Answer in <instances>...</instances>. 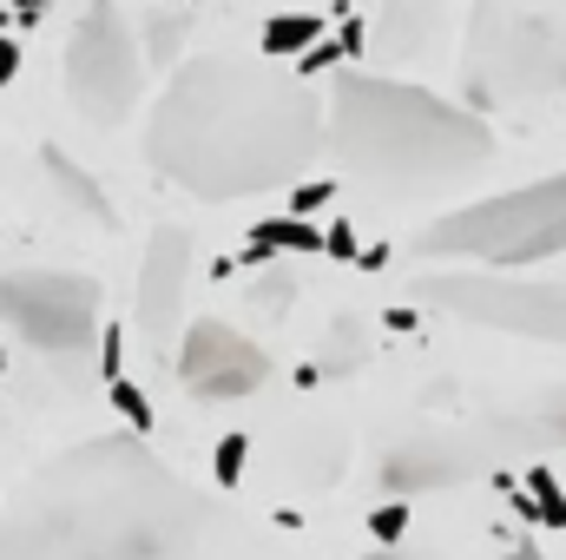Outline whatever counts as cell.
Masks as SVG:
<instances>
[{
  "label": "cell",
  "mask_w": 566,
  "mask_h": 560,
  "mask_svg": "<svg viewBox=\"0 0 566 560\" xmlns=\"http://www.w3.org/2000/svg\"><path fill=\"white\" fill-rule=\"evenodd\" d=\"M13 7H20V13H40V7H46V0H13Z\"/></svg>",
  "instance_id": "26"
},
{
  "label": "cell",
  "mask_w": 566,
  "mask_h": 560,
  "mask_svg": "<svg viewBox=\"0 0 566 560\" xmlns=\"http://www.w3.org/2000/svg\"><path fill=\"white\" fill-rule=\"evenodd\" d=\"M316 40H323V20H310V13H277V20L264 27V53H271V66H277L283 53H296V60H303Z\"/></svg>",
  "instance_id": "14"
},
{
  "label": "cell",
  "mask_w": 566,
  "mask_h": 560,
  "mask_svg": "<svg viewBox=\"0 0 566 560\" xmlns=\"http://www.w3.org/2000/svg\"><path fill=\"white\" fill-rule=\"evenodd\" d=\"M40 158H46V178H53V191H60V198H66V205H73L86 225L113 231V205H106V191H99V185H93V178H86V172H80V165L60 152V145H46Z\"/></svg>",
  "instance_id": "12"
},
{
  "label": "cell",
  "mask_w": 566,
  "mask_h": 560,
  "mask_svg": "<svg viewBox=\"0 0 566 560\" xmlns=\"http://www.w3.org/2000/svg\"><path fill=\"white\" fill-rule=\"evenodd\" d=\"M258 245H283V251H323V238L303 225V218H283V225H264Z\"/></svg>",
  "instance_id": "17"
},
{
  "label": "cell",
  "mask_w": 566,
  "mask_h": 560,
  "mask_svg": "<svg viewBox=\"0 0 566 560\" xmlns=\"http://www.w3.org/2000/svg\"><path fill=\"white\" fill-rule=\"evenodd\" d=\"M178 383L198 403H244V396H258L271 383V356L251 336H238L231 323L198 317L185 330V350H178Z\"/></svg>",
  "instance_id": "10"
},
{
  "label": "cell",
  "mask_w": 566,
  "mask_h": 560,
  "mask_svg": "<svg viewBox=\"0 0 566 560\" xmlns=\"http://www.w3.org/2000/svg\"><path fill=\"white\" fill-rule=\"evenodd\" d=\"M0 323L40 356H66L99 330V283L80 271H7Z\"/></svg>",
  "instance_id": "9"
},
{
  "label": "cell",
  "mask_w": 566,
  "mask_h": 560,
  "mask_svg": "<svg viewBox=\"0 0 566 560\" xmlns=\"http://www.w3.org/2000/svg\"><path fill=\"white\" fill-rule=\"evenodd\" d=\"M566 251V172L461 205L422 231V258H474V265H534Z\"/></svg>",
  "instance_id": "6"
},
{
  "label": "cell",
  "mask_w": 566,
  "mask_h": 560,
  "mask_svg": "<svg viewBox=\"0 0 566 560\" xmlns=\"http://www.w3.org/2000/svg\"><path fill=\"white\" fill-rule=\"evenodd\" d=\"M106 390H113V409L126 416V428H133V435H145V428H151V403H145V390H133L126 376H119V383H106Z\"/></svg>",
  "instance_id": "18"
},
{
  "label": "cell",
  "mask_w": 566,
  "mask_h": 560,
  "mask_svg": "<svg viewBox=\"0 0 566 560\" xmlns=\"http://www.w3.org/2000/svg\"><path fill=\"white\" fill-rule=\"evenodd\" d=\"M185 27H191V20H185V7H178V13H158V20H151V27H145V60H171V46H185Z\"/></svg>",
  "instance_id": "15"
},
{
  "label": "cell",
  "mask_w": 566,
  "mask_h": 560,
  "mask_svg": "<svg viewBox=\"0 0 566 560\" xmlns=\"http://www.w3.org/2000/svg\"><path fill=\"white\" fill-rule=\"evenodd\" d=\"M323 145V100L271 60L198 53L171 73L145 120V158L191 198H258Z\"/></svg>",
  "instance_id": "2"
},
{
  "label": "cell",
  "mask_w": 566,
  "mask_h": 560,
  "mask_svg": "<svg viewBox=\"0 0 566 560\" xmlns=\"http://www.w3.org/2000/svg\"><path fill=\"white\" fill-rule=\"evenodd\" d=\"M461 86L474 106L566 100V0H474Z\"/></svg>",
  "instance_id": "4"
},
{
  "label": "cell",
  "mask_w": 566,
  "mask_h": 560,
  "mask_svg": "<svg viewBox=\"0 0 566 560\" xmlns=\"http://www.w3.org/2000/svg\"><path fill=\"white\" fill-rule=\"evenodd\" d=\"M13 73H20V40H7V33H0V86H7Z\"/></svg>",
  "instance_id": "24"
},
{
  "label": "cell",
  "mask_w": 566,
  "mask_h": 560,
  "mask_svg": "<svg viewBox=\"0 0 566 560\" xmlns=\"http://www.w3.org/2000/svg\"><path fill=\"white\" fill-rule=\"evenodd\" d=\"M382 27H389V40H396L409 60H422V46L434 40V27H441V7H434V0H389V7H382Z\"/></svg>",
  "instance_id": "13"
},
{
  "label": "cell",
  "mask_w": 566,
  "mask_h": 560,
  "mask_svg": "<svg viewBox=\"0 0 566 560\" xmlns=\"http://www.w3.org/2000/svg\"><path fill=\"white\" fill-rule=\"evenodd\" d=\"M119 363H126V336H119V323H113V330H106V363H99V370H106V383H119V376H126Z\"/></svg>",
  "instance_id": "22"
},
{
  "label": "cell",
  "mask_w": 566,
  "mask_h": 560,
  "mask_svg": "<svg viewBox=\"0 0 566 560\" xmlns=\"http://www.w3.org/2000/svg\"><path fill=\"white\" fill-rule=\"evenodd\" d=\"M329 198H336V178H316V185H296V191H290V211L303 218V211H323Z\"/></svg>",
  "instance_id": "20"
},
{
  "label": "cell",
  "mask_w": 566,
  "mask_h": 560,
  "mask_svg": "<svg viewBox=\"0 0 566 560\" xmlns=\"http://www.w3.org/2000/svg\"><path fill=\"white\" fill-rule=\"evenodd\" d=\"M369 528H376L382 541H396V535H402V501H389V508H376V521H369Z\"/></svg>",
  "instance_id": "23"
},
{
  "label": "cell",
  "mask_w": 566,
  "mask_h": 560,
  "mask_svg": "<svg viewBox=\"0 0 566 560\" xmlns=\"http://www.w3.org/2000/svg\"><path fill=\"white\" fill-rule=\"evenodd\" d=\"M0 560H244V535L139 435H93L20 481Z\"/></svg>",
  "instance_id": "1"
},
{
  "label": "cell",
  "mask_w": 566,
  "mask_h": 560,
  "mask_svg": "<svg viewBox=\"0 0 566 560\" xmlns=\"http://www.w3.org/2000/svg\"><path fill=\"white\" fill-rule=\"evenodd\" d=\"M416 297L441 303L448 317L527 343H566V283H527V278H494V271H448L422 278Z\"/></svg>",
  "instance_id": "8"
},
{
  "label": "cell",
  "mask_w": 566,
  "mask_h": 560,
  "mask_svg": "<svg viewBox=\"0 0 566 560\" xmlns=\"http://www.w3.org/2000/svg\"><path fill=\"white\" fill-rule=\"evenodd\" d=\"M0 363H7V350H0Z\"/></svg>",
  "instance_id": "27"
},
{
  "label": "cell",
  "mask_w": 566,
  "mask_h": 560,
  "mask_svg": "<svg viewBox=\"0 0 566 560\" xmlns=\"http://www.w3.org/2000/svg\"><path fill=\"white\" fill-rule=\"evenodd\" d=\"M323 251L343 258V265H356V231H349V218H336V225L323 231Z\"/></svg>",
  "instance_id": "21"
},
{
  "label": "cell",
  "mask_w": 566,
  "mask_h": 560,
  "mask_svg": "<svg viewBox=\"0 0 566 560\" xmlns=\"http://www.w3.org/2000/svg\"><path fill=\"white\" fill-rule=\"evenodd\" d=\"M191 278H198V245L185 225H158L145 245V271H139V330L145 343L165 356L178 343L185 303H191Z\"/></svg>",
  "instance_id": "11"
},
{
  "label": "cell",
  "mask_w": 566,
  "mask_h": 560,
  "mask_svg": "<svg viewBox=\"0 0 566 560\" xmlns=\"http://www.w3.org/2000/svg\"><path fill=\"white\" fill-rule=\"evenodd\" d=\"M66 93L86 126H126L145 93V46L119 0H93L66 40Z\"/></svg>",
  "instance_id": "7"
},
{
  "label": "cell",
  "mask_w": 566,
  "mask_h": 560,
  "mask_svg": "<svg viewBox=\"0 0 566 560\" xmlns=\"http://www.w3.org/2000/svg\"><path fill=\"white\" fill-rule=\"evenodd\" d=\"M527 495H534V508L547 515V528H566V495H560V481H554L547 468H534V475H527Z\"/></svg>",
  "instance_id": "16"
},
{
  "label": "cell",
  "mask_w": 566,
  "mask_h": 560,
  "mask_svg": "<svg viewBox=\"0 0 566 560\" xmlns=\"http://www.w3.org/2000/svg\"><path fill=\"white\" fill-rule=\"evenodd\" d=\"M507 560H547V554H541L534 541H521V548H514V554H507Z\"/></svg>",
  "instance_id": "25"
},
{
  "label": "cell",
  "mask_w": 566,
  "mask_h": 560,
  "mask_svg": "<svg viewBox=\"0 0 566 560\" xmlns=\"http://www.w3.org/2000/svg\"><path fill=\"white\" fill-rule=\"evenodd\" d=\"M244 455H251V442H244V435H224V442H218V481H224V488L244 475Z\"/></svg>",
  "instance_id": "19"
},
{
  "label": "cell",
  "mask_w": 566,
  "mask_h": 560,
  "mask_svg": "<svg viewBox=\"0 0 566 560\" xmlns=\"http://www.w3.org/2000/svg\"><path fill=\"white\" fill-rule=\"evenodd\" d=\"M547 448H566V390H547V396L501 409V416H481V428H468V435H409L382 455L376 481H382V495L409 501L428 488L474 481L501 455H547Z\"/></svg>",
  "instance_id": "5"
},
{
  "label": "cell",
  "mask_w": 566,
  "mask_h": 560,
  "mask_svg": "<svg viewBox=\"0 0 566 560\" xmlns=\"http://www.w3.org/2000/svg\"><path fill=\"white\" fill-rule=\"evenodd\" d=\"M323 133L336 145L343 172L376 198H434L488 172L494 133L481 113L448 106L422 86L382 73H343L323 100Z\"/></svg>",
  "instance_id": "3"
}]
</instances>
